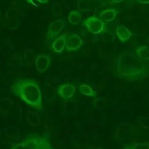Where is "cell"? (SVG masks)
Returning <instances> with one entry per match:
<instances>
[{"label":"cell","mask_w":149,"mask_h":149,"mask_svg":"<svg viewBox=\"0 0 149 149\" xmlns=\"http://www.w3.org/2000/svg\"><path fill=\"white\" fill-rule=\"evenodd\" d=\"M136 55L139 58L144 61H149V47L142 46L137 47L136 51Z\"/></svg>","instance_id":"13"},{"label":"cell","mask_w":149,"mask_h":149,"mask_svg":"<svg viewBox=\"0 0 149 149\" xmlns=\"http://www.w3.org/2000/svg\"><path fill=\"white\" fill-rule=\"evenodd\" d=\"M116 34L118 38L122 42L127 41L132 35L128 28L124 25H119L117 26Z\"/></svg>","instance_id":"11"},{"label":"cell","mask_w":149,"mask_h":149,"mask_svg":"<svg viewBox=\"0 0 149 149\" xmlns=\"http://www.w3.org/2000/svg\"><path fill=\"white\" fill-rule=\"evenodd\" d=\"M88 1H93L96 2L97 4H98V5L101 6H103L106 5L108 3L109 0H88Z\"/></svg>","instance_id":"18"},{"label":"cell","mask_w":149,"mask_h":149,"mask_svg":"<svg viewBox=\"0 0 149 149\" xmlns=\"http://www.w3.org/2000/svg\"><path fill=\"white\" fill-rule=\"evenodd\" d=\"M36 1L40 3H47L48 1V0H36Z\"/></svg>","instance_id":"21"},{"label":"cell","mask_w":149,"mask_h":149,"mask_svg":"<svg viewBox=\"0 0 149 149\" xmlns=\"http://www.w3.org/2000/svg\"><path fill=\"white\" fill-rule=\"evenodd\" d=\"M51 63L50 56L48 55H39L34 60V64L37 72L42 73L45 72Z\"/></svg>","instance_id":"8"},{"label":"cell","mask_w":149,"mask_h":149,"mask_svg":"<svg viewBox=\"0 0 149 149\" xmlns=\"http://www.w3.org/2000/svg\"><path fill=\"white\" fill-rule=\"evenodd\" d=\"M123 149H149V144L133 143L125 144L123 147Z\"/></svg>","instance_id":"16"},{"label":"cell","mask_w":149,"mask_h":149,"mask_svg":"<svg viewBox=\"0 0 149 149\" xmlns=\"http://www.w3.org/2000/svg\"><path fill=\"white\" fill-rule=\"evenodd\" d=\"M84 42L80 37L74 33L69 36L66 42V49L68 51H73L79 49L82 47Z\"/></svg>","instance_id":"7"},{"label":"cell","mask_w":149,"mask_h":149,"mask_svg":"<svg viewBox=\"0 0 149 149\" xmlns=\"http://www.w3.org/2000/svg\"><path fill=\"white\" fill-rule=\"evenodd\" d=\"M84 24L87 30L94 34H100L105 29L104 22L99 17L95 16L87 17L84 21Z\"/></svg>","instance_id":"4"},{"label":"cell","mask_w":149,"mask_h":149,"mask_svg":"<svg viewBox=\"0 0 149 149\" xmlns=\"http://www.w3.org/2000/svg\"><path fill=\"white\" fill-rule=\"evenodd\" d=\"M68 33L62 34L59 37H57L52 44V48L56 53H61L66 47V37Z\"/></svg>","instance_id":"9"},{"label":"cell","mask_w":149,"mask_h":149,"mask_svg":"<svg viewBox=\"0 0 149 149\" xmlns=\"http://www.w3.org/2000/svg\"><path fill=\"white\" fill-rule=\"evenodd\" d=\"M13 94L37 111L42 108V95L37 81L29 78L18 79L11 86Z\"/></svg>","instance_id":"2"},{"label":"cell","mask_w":149,"mask_h":149,"mask_svg":"<svg viewBox=\"0 0 149 149\" xmlns=\"http://www.w3.org/2000/svg\"><path fill=\"white\" fill-rule=\"evenodd\" d=\"M137 2L142 4H148L149 3V0H137Z\"/></svg>","instance_id":"19"},{"label":"cell","mask_w":149,"mask_h":149,"mask_svg":"<svg viewBox=\"0 0 149 149\" xmlns=\"http://www.w3.org/2000/svg\"><path fill=\"white\" fill-rule=\"evenodd\" d=\"M76 87L70 83H65L59 85L56 88V93L64 100H71L76 92Z\"/></svg>","instance_id":"6"},{"label":"cell","mask_w":149,"mask_h":149,"mask_svg":"<svg viewBox=\"0 0 149 149\" xmlns=\"http://www.w3.org/2000/svg\"><path fill=\"white\" fill-rule=\"evenodd\" d=\"M87 149H103V148L100 147H91L88 148Z\"/></svg>","instance_id":"22"},{"label":"cell","mask_w":149,"mask_h":149,"mask_svg":"<svg viewBox=\"0 0 149 149\" xmlns=\"http://www.w3.org/2000/svg\"><path fill=\"white\" fill-rule=\"evenodd\" d=\"M25 1H26V2H27L28 3H30V4H31V5H34V6H38V5L36 3H34V1L33 0H25Z\"/></svg>","instance_id":"20"},{"label":"cell","mask_w":149,"mask_h":149,"mask_svg":"<svg viewBox=\"0 0 149 149\" xmlns=\"http://www.w3.org/2000/svg\"><path fill=\"white\" fill-rule=\"evenodd\" d=\"M10 149H54L49 139L36 132L29 133L23 140L13 144Z\"/></svg>","instance_id":"3"},{"label":"cell","mask_w":149,"mask_h":149,"mask_svg":"<svg viewBox=\"0 0 149 149\" xmlns=\"http://www.w3.org/2000/svg\"><path fill=\"white\" fill-rule=\"evenodd\" d=\"M79 90L81 94L87 96L95 97L97 94L96 92L90 86L86 84H81L79 87Z\"/></svg>","instance_id":"15"},{"label":"cell","mask_w":149,"mask_h":149,"mask_svg":"<svg viewBox=\"0 0 149 149\" xmlns=\"http://www.w3.org/2000/svg\"><path fill=\"white\" fill-rule=\"evenodd\" d=\"M81 15L79 12L77 10L71 11L68 16L69 22L73 25L78 24L81 20Z\"/></svg>","instance_id":"12"},{"label":"cell","mask_w":149,"mask_h":149,"mask_svg":"<svg viewBox=\"0 0 149 149\" xmlns=\"http://www.w3.org/2000/svg\"><path fill=\"white\" fill-rule=\"evenodd\" d=\"M65 26V21L62 19H58L51 22L48 27L45 37V42L49 44L63 30Z\"/></svg>","instance_id":"5"},{"label":"cell","mask_w":149,"mask_h":149,"mask_svg":"<svg viewBox=\"0 0 149 149\" xmlns=\"http://www.w3.org/2000/svg\"><path fill=\"white\" fill-rule=\"evenodd\" d=\"M101 40L104 42H112L115 40V35L108 29H105L101 34Z\"/></svg>","instance_id":"14"},{"label":"cell","mask_w":149,"mask_h":149,"mask_svg":"<svg viewBox=\"0 0 149 149\" xmlns=\"http://www.w3.org/2000/svg\"><path fill=\"white\" fill-rule=\"evenodd\" d=\"M118 15V11L114 8L106 9L101 12L98 16V17L105 22H111L113 21Z\"/></svg>","instance_id":"10"},{"label":"cell","mask_w":149,"mask_h":149,"mask_svg":"<svg viewBox=\"0 0 149 149\" xmlns=\"http://www.w3.org/2000/svg\"><path fill=\"white\" fill-rule=\"evenodd\" d=\"M77 9L79 11L86 12L91 10L90 4L88 0H80L77 3Z\"/></svg>","instance_id":"17"},{"label":"cell","mask_w":149,"mask_h":149,"mask_svg":"<svg viewBox=\"0 0 149 149\" xmlns=\"http://www.w3.org/2000/svg\"><path fill=\"white\" fill-rule=\"evenodd\" d=\"M116 76L125 80H143L149 74V62L144 61L130 51L119 55L115 61Z\"/></svg>","instance_id":"1"},{"label":"cell","mask_w":149,"mask_h":149,"mask_svg":"<svg viewBox=\"0 0 149 149\" xmlns=\"http://www.w3.org/2000/svg\"><path fill=\"white\" fill-rule=\"evenodd\" d=\"M123 1L124 0H112V3H120Z\"/></svg>","instance_id":"23"}]
</instances>
